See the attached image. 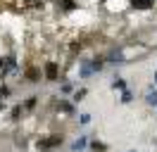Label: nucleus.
<instances>
[{
    "mask_svg": "<svg viewBox=\"0 0 157 152\" xmlns=\"http://www.w3.org/2000/svg\"><path fill=\"white\" fill-rule=\"evenodd\" d=\"M62 142H64V135H62V133H52V135L38 138L36 147H38V150H55V147H59Z\"/></svg>",
    "mask_w": 157,
    "mask_h": 152,
    "instance_id": "f257e3e1",
    "label": "nucleus"
},
{
    "mask_svg": "<svg viewBox=\"0 0 157 152\" xmlns=\"http://www.w3.org/2000/svg\"><path fill=\"white\" fill-rule=\"evenodd\" d=\"M43 76H45V81H57L59 78V64L55 59H45L43 62Z\"/></svg>",
    "mask_w": 157,
    "mask_h": 152,
    "instance_id": "f03ea898",
    "label": "nucleus"
},
{
    "mask_svg": "<svg viewBox=\"0 0 157 152\" xmlns=\"http://www.w3.org/2000/svg\"><path fill=\"white\" fill-rule=\"evenodd\" d=\"M93 74H95V69H93L90 57H78V76L81 78H90Z\"/></svg>",
    "mask_w": 157,
    "mask_h": 152,
    "instance_id": "7ed1b4c3",
    "label": "nucleus"
},
{
    "mask_svg": "<svg viewBox=\"0 0 157 152\" xmlns=\"http://www.w3.org/2000/svg\"><path fill=\"white\" fill-rule=\"evenodd\" d=\"M105 59H107L109 64H124L126 62V55H124V48L119 45V48H112L107 55H105Z\"/></svg>",
    "mask_w": 157,
    "mask_h": 152,
    "instance_id": "20e7f679",
    "label": "nucleus"
},
{
    "mask_svg": "<svg viewBox=\"0 0 157 152\" xmlns=\"http://www.w3.org/2000/svg\"><path fill=\"white\" fill-rule=\"evenodd\" d=\"M128 5L133 10H143V12H147V10L155 7V0H128Z\"/></svg>",
    "mask_w": 157,
    "mask_h": 152,
    "instance_id": "39448f33",
    "label": "nucleus"
},
{
    "mask_svg": "<svg viewBox=\"0 0 157 152\" xmlns=\"http://www.w3.org/2000/svg\"><path fill=\"white\" fill-rule=\"evenodd\" d=\"M57 7L59 12H74L78 10V0H57Z\"/></svg>",
    "mask_w": 157,
    "mask_h": 152,
    "instance_id": "423d86ee",
    "label": "nucleus"
},
{
    "mask_svg": "<svg viewBox=\"0 0 157 152\" xmlns=\"http://www.w3.org/2000/svg\"><path fill=\"white\" fill-rule=\"evenodd\" d=\"M55 109H57V112H64V114H74L76 112L74 102H69V100H59V102L55 104Z\"/></svg>",
    "mask_w": 157,
    "mask_h": 152,
    "instance_id": "0eeeda50",
    "label": "nucleus"
},
{
    "mask_svg": "<svg viewBox=\"0 0 157 152\" xmlns=\"http://www.w3.org/2000/svg\"><path fill=\"white\" fill-rule=\"evenodd\" d=\"M90 142H88V135H81V138H76V140L71 142V152H81V150H86Z\"/></svg>",
    "mask_w": 157,
    "mask_h": 152,
    "instance_id": "6e6552de",
    "label": "nucleus"
},
{
    "mask_svg": "<svg viewBox=\"0 0 157 152\" xmlns=\"http://www.w3.org/2000/svg\"><path fill=\"white\" fill-rule=\"evenodd\" d=\"M26 81H29V83H38L40 81V69L38 66H29V69H26Z\"/></svg>",
    "mask_w": 157,
    "mask_h": 152,
    "instance_id": "1a4fd4ad",
    "label": "nucleus"
},
{
    "mask_svg": "<svg viewBox=\"0 0 157 152\" xmlns=\"http://www.w3.org/2000/svg\"><path fill=\"white\" fill-rule=\"evenodd\" d=\"M90 62H93V69H95V74L98 71H102V66H105V55H95V57H90Z\"/></svg>",
    "mask_w": 157,
    "mask_h": 152,
    "instance_id": "9d476101",
    "label": "nucleus"
},
{
    "mask_svg": "<svg viewBox=\"0 0 157 152\" xmlns=\"http://www.w3.org/2000/svg\"><path fill=\"white\" fill-rule=\"evenodd\" d=\"M145 104H147V107H157V88H150V90H147Z\"/></svg>",
    "mask_w": 157,
    "mask_h": 152,
    "instance_id": "9b49d317",
    "label": "nucleus"
},
{
    "mask_svg": "<svg viewBox=\"0 0 157 152\" xmlns=\"http://www.w3.org/2000/svg\"><path fill=\"white\" fill-rule=\"evenodd\" d=\"M21 104H24V109H26V112H33V109H36V104H38V95H31V97H26Z\"/></svg>",
    "mask_w": 157,
    "mask_h": 152,
    "instance_id": "f8f14e48",
    "label": "nucleus"
},
{
    "mask_svg": "<svg viewBox=\"0 0 157 152\" xmlns=\"http://www.w3.org/2000/svg\"><path fill=\"white\" fill-rule=\"evenodd\" d=\"M24 112H26V109H24V104H14V107H12V112H10L12 114V121H19Z\"/></svg>",
    "mask_w": 157,
    "mask_h": 152,
    "instance_id": "ddd939ff",
    "label": "nucleus"
},
{
    "mask_svg": "<svg viewBox=\"0 0 157 152\" xmlns=\"http://www.w3.org/2000/svg\"><path fill=\"white\" fill-rule=\"evenodd\" d=\"M88 147H90L93 152H107V145H105L102 140H90V145H88Z\"/></svg>",
    "mask_w": 157,
    "mask_h": 152,
    "instance_id": "4468645a",
    "label": "nucleus"
},
{
    "mask_svg": "<svg viewBox=\"0 0 157 152\" xmlns=\"http://www.w3.org/2000/svg\"><path fill=\"white\" fill-rule=\"evenodd\" d=\"M86 95H88V90H86V88H76V90H74V95H71V100H74V102H81V100H86Z\"/></svg>",
    "mask_w": 157,
    "mask_h": 152,
    "instance_id": "2eb2a0df",
    "label": "nucleus"
},
{
    "mask_svg": "<svg viewBox=\"0 0 157 152\" xmlns=\"http://www.w3.org/2000/svg\"><path fill=\"white\" fill-rule=\"evenodd\" d=\"M10 95H12L10 86H7V83H0V102H5V100H7Z\"/></svg>",
    "mask_w": 157,
    "mask_h": 152,
    "instance_id": "dca6fc26",
    "label": "nucleus"
},
{
    "mask_svg": "<svg viewBox=\"0 0 157 152\" xmlns=\"http://www.w3.org/2000/svg\"><path fill=\"white\" fill-rule=\"evenodd\" d=\"M124 104H128V102H133V90L131 88H126V90H121V97H119Z\"/></svg>",
    "mask_w": 157,
    "mask_h": 152,
    "instance_id": "f3484780",
    "label": "nucleus"
},
{
    "mask_svg": "<svg viewBox=\"0 0 157 152\" xmlns=\"http://www.w3.org/2000/svg\"><path fill=\"white\" fill-rule=\"evenodd\" d=\"M112 90H126V81L119 76V78H114L112 81Z\"/></svg>",
    "mask_w": 157,
    "mask_h": 152,
    "instance_id": "a211bd4d",
    "label": "nucleus"
},
{
    "mask_svg": "<svg viewBox=\"0 0 157 152\" xmlns=\"http://www.w3.org/2000/svg\"><path fill=\"white\" fill-rule=\"evenodd\" d=\"M59 90H62L64 95H69V93H74V86L69 83V81H62V86H59Z\"/></svg>",
    "mask_w": 157,
    "mask_h": 152,
    "instance_id": "6ab92c4d",
    "label": "nucleus"
},
{
    "mask_svg": "<svg viewBox=\"0 0 157 152\" xmlns=\"http://www.w3.org/2000/svg\"><path fill=\"white\" fill-rule=\"evenodd\" d=\"M78 124H81V126H88L90 124V114H81V116H78Z\"/></svg>",
    "mask_w": 157,
    "mask_h": 152,
    "instance_id": "aec40b11",
    "label": "nucleus"
},
{
    "mask_svg": "<svg viewBox=\"0 0 157 152\" xmlns=\"http://www.w3.org/2000/svg\"><path fill=\"white\" fill-rule=\"evenodd\" d=\"M152 81H155V86H157V71H155V74H152Z\"/></svg>",
    "mask_w": 157,
    "mask_h": 152,
    "instance_id": "412c9836",
    "label": "nucleus"
},
{
    "mask_svg": "<svg viewBox=\"0 0 157 152\" xmlns=\"http://www.w3.org/2000/svg\"><path fill=\"white\" fill-rule=\"evenodd\" d=\"M2 109H5V104H2V102H0V114H2Z\"/></svg>",
    "mask_w": 157,
    "mask_h": 152,
    "instance_id": "4be33fe9",
    "label": "nucleus"
},
{
    "mask_svg": "<svg viewBox=\"0 0 157 152\" xmlns=\"http://www.w3.org/2000/svg\"><path fill=\"white\" fill-rule=\"evenodd\" d=\"M126 152H136V150H126Z\"/></svg>",
    "mask_w": 157,
    "mask_h": 152,
    "instance_id": "5701e85b",
    "label": "nucleus"
},
{
    "mask_svg": "<svg viewBox=\"0 0 157 152\" xmlns=\"http://www.w3.org/2000/svg\"><path fill=\"white\" fill-rule=\"evenodd\" d=\"M100 2H105V0H100Z\"/></svg>",
    "mask_w": 157,
    "mask_h": 152,
    "instance_id": "b1692460",
    "label": "nucleus"
}]
</instances>
